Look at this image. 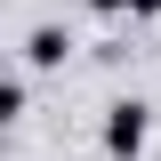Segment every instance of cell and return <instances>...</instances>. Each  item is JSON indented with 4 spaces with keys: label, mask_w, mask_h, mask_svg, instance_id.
Segmentation results:
<instances>
[{
    "label": "cell",
    "mask_w": 161,
    "mask_h": 161,
    "mask_svg": "<svg viewBox=\"0 0 161 161\" xmlns=\"http://www.w3.org/2000/svg\"><path fill=\"white\" fill-rule=\"evenodd\" d=\"M89 8H97V16H121V8H129V0H89Z\"/></svg>",
    "instance_id": "cell-5"
},
{
    "label": "cell",
    "mask_w": 161,
    "mask_h": 161,
    "mask_svg": "<svg viewBox=\"0 0 161 161\" xmlns=\"http://www.w3.org/2000/svg\"><path fill=\"white\" fill-rule=\"evenodd\" d=\"M145 137H153V105L121 97L113 113H105V153H113V161H137V153H145Z\"/></svg>",
    "instance_id": "cell-1"
},
{
    "label": "cell",
    "mask_w": 161,
    "mask_h": 161,
    "mask_svg": "<svg viewBox=\"0 0 161 161\" xmlns=\"http://www.w3.org/2000/svg\"><path fill=\"white\" fill-rule=\"evenodd\" d=\"M129 16H161V0H129Z\"/></svg>",
    "instance_id": "cell-4"
},
{
    "label": "cell",
    "mask_w": 161,
    "mask_h": 161,
    "mask_svg": "<svg viewBox=\"0 0 161 161\" xmlns=\"http://www.w3.org/2000/svg\"><path fill=\"white\" fill-rule=\"evenodd\" d=\"M64 48H73V40H64L57 24H32V32H24V64H32V73H48V64H64Z\"/></svg>",
    "instance_id": "cell-2"
},
{
    "label": "cell",
    "mask_w": 161,
    "mask_h": 161,
    "mask_svg": "<svg viewBox=\"0 0 161 161\" xmlns=\"http://www.w3.org/2000/svg\"><path fill=\"white\" fill-rule=\"evenodd\" d=\"M0 121H24V73L0 80Z\"/></svg>",
    "instance_id": "cell-3"
}]
</instances>
